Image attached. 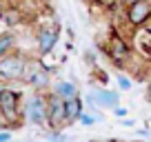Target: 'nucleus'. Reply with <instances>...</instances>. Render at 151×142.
Wrapping results in <instances>:
<instances>
[{
  "instance_id": "9b49d317",
  "label": "nucleus",
  "mask_w": 151,
  "mask_h": 142,
  "mask_svg": "<svg viewBox=\"0 0 151 142\" xmlns=\"http://www.w3.org/2000/svg\"><path fill=\"white\" fill-rule=\"evenodd\" d=\"M49 91L56 93V95H60L62 100H69V98H76V95H78V87H76V82H71V80H56Z\"/></svg>"
},
{
  "instance_id": "39448f33",
  "label": "nucleus",
  "mask_w": 151,
  "mask_h": 142,
  "mask_svg": "<svg viewBox=\"0 0 151 142\" xmlns=\"http://www.w3.org/2000/svg\"><path fill=\"white\" fill-rule=\"evenodd\" d=\"M124 20L131 29H142L151 22V0H136L124 7Z\"/></svg>"
},
{
  "instance_id": "f8f14e48",
  "label": "nucleus",
  "mask_w": 151,
  "mask_h": 142,
  "mask_svg": "<svg viewBox=\"0 0 151 142\" xmlns=\"http://www.w3.org/2000/svg\"><path fill=\"white\" fill-rule=\"evenodd\" d=\"M14 49H16V36L14 33H0V58Z\"/></svg>"
},
{
  "instance_id": "aec40b11",
  "label": "nucleus",
  "mask_w": 151,
  "mask_h": 142,
  "mask_svg": "<svg viewBox=\"0 0 151 142\" xmlns=\"http://www.w3.org/2000/svg\"><path fill=\"white\" fill-rule=\"evenodd\" d=\"M120 2V7H127V5H131V2H136V0H118Z\"/></svg>"
},
{
  "instance_id": "6ab92c4d",
  "label": "nucleus",
  "mask_w": 151,
  "mask_h": 142,
  "mask_svg": "<svg viewBox=\"0 0 151 142\" xmlns=\"http://www.w3.org/2000/svg\"><path fill=\"white\" fill-rule=\"evenodd\" d=\"M145 98H147V102L151 104V82L147 85V91H145Z\"/></svg>"
},
{
  "instance_id": "423d86ee",
  "label": "nucleus",
  "mask_w": 151,
  "mask_h": 142,
  "mask_svg": "<svg viewBox=\"0 0 151 142\" xmlns=\"http://www.w3.org/2000/svg\"><path fill=\"white\" fill-rule=\"evenodd\" d=\"M47 127L53 131H60L62 127H67L65 100L51 91H47Z\"/></svg>"
},
{
  "instance_id": "f257e3e1",
  "label": "nucleus",
  "mask_w": 151,
  "mask_h": 142,
  "mask_svg": "<svg viewBox=\"0 0 151 142\" xmlns=\"http://www.w3.org/2000/svg\"><path fill=\"white\" fill-rule=\"evenodd\" d=\"M22 102L24 98L18 89H9V87L0 89V113H2V118L9 127H20L24 122Z\"/></svg>"
},
{
  "instance_id": "f3484780",
  "label": "nucleus",
  "mask_w": 151,
  "mask_h": 142,
  "mask_svg": "<svg viewBox=\"0 0 151 142\" xmlns=\"http://www.w3.org/2000/svg\"><path fill=\"white\" fill-rule=\"evenodd\" d=\"M9 138H11V131H7V129H5V131H0V142H7Z\"/></svg>"
},
{
  "instance_id": "4468645a",
  "label": "nucleus",
  "mask_w": 151,
  "mask_h": 142,
  "mask_svg": "<svg viewBox=\"0 0 151 142\" xmlns=\"http://www.w3.org/2000/svg\"><path fill=\"white\" fill-rule=\"evenodd\" d=\"M78 122H80L82 127H93V124L98 122V118H96V115H91V113H87V111H82V113L78 115Z\"/></svg>"
},
{
  "instance_id": "dca6fc26",
  "label": "nucleus",
  "mask_w": 151,
  "mask_h": 142,
  "mask_svg": "<svg viewBox=\"0 0 151 142\" xmlns=\"http://www.w3.org/2000/svg\"><path fill=\"white\" fill-rule=\"evenodd\" d=\"M111 111H113V115H116V118H124V115L129 113L127 107H120V102L116 104V107H111Z\"/></svg>"
},
{
  "instance_id": "7ed1b4c3",
  "label": "nucleus",
  "mask_w": 151,
  "mask_h": 142,
  "mask_svg": "<svg viewBox=\"0 0 151 142\" xmlns=\"http://www.w3.org/2000/svg\"><path fill=\"white\" fill-rule=\"evenodd\" d=\"M22 85H29L33 91H49L51 89V71L38 58H27V67L22 73Z\"/></svg>"
},
{
  "instance_id": "f03ea898",
  "label": "nucleus",
  "mask_w": 151,
  "mask_h": 142,
  "mask_svg": "<svg viewBox=\"0 0 151 142\" xmlns=\"http://www.w3.org/2000/svg\"><path fill=\"white\" fill-rule=\"evenodd\" d=\"M24 122L31 127H47V91H31L22 102Z\"/></svg>"
},
{
  "instance_id": "2eb2a0df",
  "label": "nucleus",
  "mask_w": 151,
  "mask_h": 142,
  "mask_svg": "<svg viewBox=\"0 0 151 142\" xmlns=\"http://www.w3.org/2000/svg\"><path fill=\"white\" fill-rule=\"evenodd\" d=\"M93 2L100 7V9H113V7H118V5H120L118 0H93Z\"/></svg>"
},
{
  "instance_id": "6e6552de",
  "label": "nucleus",
  "mask_w": 151,
  "mask_h": 142,
  "mask_svg": "<svg viewBox=\"0 0 151 142\" xmlns=\"http://www.w3.org/2000/svg\"><path fill=\"white\" fill-rule=\"evenodd\" d=\"M102 49H104V53H107L113 62H118V65H122V62H127L129 58H131V49H129V44L124 42V38L118 36V33H111Z\"/></svg>"
},
{
  "instance_id": "9d476101",
  "label": "nucleus",
  "mask_w": 151,
  "mask_h": 142,
  "mask_svg": "<svg viewBox=\"0 0 151 142\" xmlns=\"http://www.w3.org/2000/svg\"><path fill=\"white\" fill-rule=\"evenodd\" d=\"M85 111V102H82L80 95H76V98H69L65 100V113H67V124H73L78 122V115Z\"/></svg>"
},
{
  "instance_id": "a211bd4d",
  "label": "nucleus",
  "mask_w": 151,
  "mask_h": 142,
  "mask_svg": "<svg viewBox=\"0 0 151 142\" xmlns=\"http://www.w3.org/2000/svg\"><path fill=\"white\" fill-rule=\"evenodd\" d=\"M120 124H122V127H133V120H127V115H124V118H120Z\"/></svg>"
},
{
  "instance_id": "20e7f679",
  "label": "nucleus",
  "mask_w": 151,
  "mask_h": 142,
  "mask_svg": "<svg viewBox=\"0 0 151 142\" xmlns=\"http://www.w3.org/2000/svg\"><path fill=\"white\" fill-rule=\"evenodd\" d=\"M27 58L20 51H9L0 58V85H11V82H20L27 67Z\"/></svg>"
},
{
  "instance_id": "1a4fd4ad",
  "label": "nucleus",
  "mask_w": 151,
  "mask_h": 142,
  "mask_svg": "<svg viewBox=\"0 0 151 142\" xmlns=\"http://www.w3.org/2000/svg\"><path fill=\"white\" fill-rule=\"evenodd\" d=\"M87 104L89 107H98V109H111L120 102V93L113 89H91L87 93Z\"/></svg>"
},
{
  "instance_id": "ddd939ff",
  "label": "nucleus",
  "mask_w": 151,
  "mask_h": 142,
  "mask_svg": "<svg viewBox=\"0 0 151 142\" xmlns=\"http://www.w3.org/2000/svg\"><path fill=\"white\" fill-rule=\"evenodd\" d=\"M116 85H118L120 91H131L133 80L127 76V73H124V71H118V73H116Z\"/></svg>"
},
{
  "instance_id": "0eeeda50",
  "label": "nucleus",
  "mask_w": 151,
  "mask_h": 142,
  "mask_svg": "<svg viewBox=\"0 0 151 142\" xmlns=\"http://www.w3.org/2000/svg\"><path fill=\"white\" fill-rule=\"evenodd\" d=\"M58 38H60V29L58 24H47V27H40L36 33V49L38 56L45 58L53 51V47L58 44Z\"/></svg>"
}]
</instances>
